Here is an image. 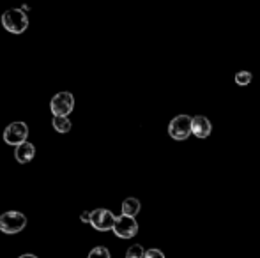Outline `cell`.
<instances>
[{
	"label": "cell",
	"mask_w": 260,
	"mask_h": 258,
	"mask_svg": "<svg viewBox=\"0 0 260 258\" xmlns=\"http://www.w3.org/2000/svg\"><path fill=\"white\" fill-rule=\"evenodd\" d=\"M2 25L11 34H23L28 27V16L23 9H7L2 14Z\"/></svg>",
	"instance_id": "1"
},
{
	"label": "cell",
	"mask_w": 260,
	"mask_h": 258,
	"mask_svg": "<svg viewBox=\"0 0 260 258\" xmlns=\"http://www.w3.org/2000/svg\"><path fill=\"white\" fill-rule=\"evenodd\" d=\"M168 134L175 141H184L193 134V117L189 115H177L168 124Z\"/></svg>",
	"instance_id": "2"
},
{
	"label": "cell",
	"mask_w": 260,
	"mask_h": 258,
	"mask_svg": "<svg viewBox=\"0 0 260 258\" xmlns=\"http://www.w3.org/2000/svg\"><path fill=\"white\" fill-rule=\"evenodd\" d=\"M27 227V217L18 210H7L0 216V230L4 234H18Z\"/></svg>",
	"instance_id": "3"
},
{
	"label": "cell",
	"mask_w": 260,
	"mask_h": 258,
	"mask_svg": "<svg viewBox=\"0 0 260 258\" xmlns=\"http://www.w3.org/2000/svg\"><path fill=\"white\" fill-rule=\"evenodd\" d=\"M75 108V97L71 92H58L50 101V110L53 117H68Z\"/></svg>",
	"instance_id": "4"
},
{
	"label": "cell",
	"mask_w": 260,
	"mask_h": 258,
	"mask_svg": "<svg viewBox=\"0 0 260 258\" xmlns=\"http://www.w3.org/2000/svg\"><path fill=\"white\" fill-rule=\"evenodd\" d=\"M27 136H28V126L25 122H13V124H9L6 131H4V141L7 145H14V147L25 143Z\"/></svg>",
	"instance_id": "5"
},
{
	"label": "cell",
	"mask_w": 260,
	"mask_h": 258,
	"mask_svg": "<svg viewBox=\"0 0 260 258\" xmlns=\"http://www.w3.org/2000/svg\"><path fill=\"white\" fill-rule=\"evenodd\" d=\"M117 217L108 209H96L92 210V217H90V227L96 228L98 232H108L113 230Z\"/></svg>",
	"instance_id": "6"
},
{
	"label": "cell",
	"mask_w": 260,
	"mask_h": 258,
	"mask_svg": "<svg viewBox=\"0 0 260 258\" xmlns=\"http://www.w3.org/2000/svg\"><path fill=\"white\" fill-rule=\"evenodd\" d=\"M113 234L120 239H133L138 234V223L135 217L129 216H119L115 221V227H113Z\"/></svg>",
	"instance_id": "7"
},
{
	"label": "cell",
	"mask_w": 260,
	"mask_h": 258,
	"mask_svg": "<svg viewBox=\"0 0 260 258\" xmlns=\"http://www.w3.org/2000/svg\"><path fill=\"white\" fill-rule=\"evenodd\" d=\"M211 131H212V124L207 117H204V115L193 117V134H195L199 140L207 138L209 134H211Z\"/></svg>",
	"instance_id": "8"
},
{
	"label": "cell",
	"mask_w": 260,
	"mask_h": 258,
	"mask_svg": "<svg viewBox=\"0 0 260 258\" xmlns=\"http://www.w3.org/2000/svg\"><path fill=\"white\" fill-rule=\"evenodd\" d=\"M14 156H16V161L25 165V163H30L36 156V147L30 143V141H25V143L18 145L16 151H14Z\"/></svg>",
	"instance_id": "9"
},
{
	"label": "cell",
	"mask_w": 260,
	"mask_h": 258,
	"mask_svg": "<svg viewBox=\"0 0 260 258\" xmlns=\"http://www.w3.org/2000/svg\"><path fill=\"white\" fill-rule=\"evenodd\" d=\"M142 209V203L138 198L135 196H129L122 202V216H129V217H135Z\"/></svg>",
	"instance_id": "10"
},
{
	"label": "cell",
	"mask_w": 260,
	"mask_h": 258,
	"mask_svg": "<svg viewBox=\"0 0 260 258\" xmlns=\"http://www.w3.org/2000/svg\"><path fill=\"white\" fill-rule=\"evenodd\" d=\"M52 124L58 133H68V131L71 129V121H69L68 117H53Z\"/></svg>",
	"instance_id": "11"
},
{
	"label": "cell",
	"mask_w": 260,
	"mask_h": 258,
	"mask_svg": "<svg viewBox=\"0 0 260 258\" xmlns=\"http://www.w3.org/2000/svg\"><path fill=\"white\" fill-rule=\"evenodd\" d=\"M251 80H253V75H251L250 71H239L236 75V83L241 87H246L251 83Z\"/></svg>",
	"instance_id": "12"
},
{
	"label": "cell",
	"mask_w": 260,
	"mask_h": 258,
	"mask_svg": "<svg viewBox=\"0 0 260 258\" xmlns=\"http://www.w3.org/2000/svg\"><path fill=\"white\" fill-rule=\"evenodd\" d=\"M126 258H145V249L140 244H133L131 248H127Z\"/></svg>",
	"instance_id": "13"
},
{
	"label": "cell",
	"mask_w": 260,
	"mask_h": 258,
	"mask_svg": "<svg viewBox=\"0 0 260 258\" xmlns=\"http://www.w3.org/2000/svg\"><path fill=\"white\" fill-rule=\"evenodd\" d=\"M87 258H112V256H110V251L105 248V246H96L94 249H90V253Z\"/></svg>",
	"instance_id": "14"
},
{
	"label": "cell",
	"mask_w": 260,
	"mask_h": 258,
	"mask_svg": "<svg viewBox=\"0 0 260 258\" xmlns=\"http://www.w3.org/2000/svg\"><path fill=\"white\" fill-rule=\"evenodd\" d=\"M145 258H165V253L161 251V249L152 248V249H147V251H145Z\"/></svg>",
	"instance_id": "15"
},
{
	"label": "cell",
	"mask_w": 260,
	"mask_h": 258,
	"mask_svg": "<svg viewBox=\"0 0 260 258\" xmlns=\"http://www.w3.org/2000/svg\"><path fill=\"white\" fill-rule=\"evenodd\" d=\"M90 217H92V212H89V210H85V212L80 214V219H82V223H89L90 225Z\"/></svg>",
	"instance_id": "16"
},
{
	"label": "cell",
	"mask_w": 260,
	"mask_h": 258,
	"mask_svg": "<svg viewBox=\"0 0 260 258\" xmlns=\"http://www.w3.org/2000/svg\"><path fill=\"white\" fill-rule=\"evenodd\" d=\"M18 258H38V256L32 255V253H25V255H21V256H18Z\"/></svg>",
	"instance_id": "17"
}]
</instances>
